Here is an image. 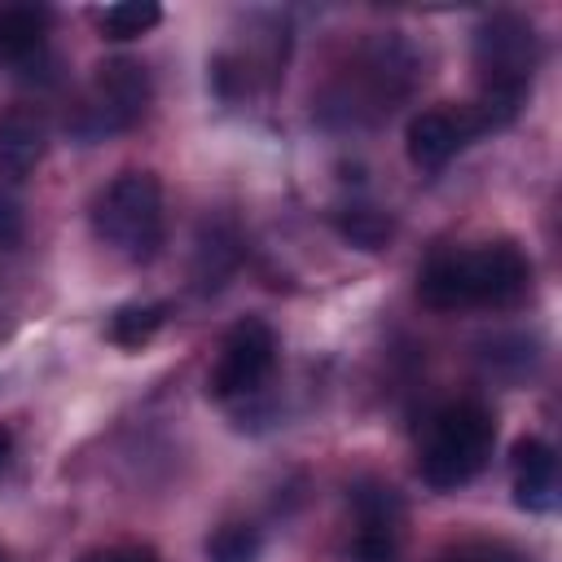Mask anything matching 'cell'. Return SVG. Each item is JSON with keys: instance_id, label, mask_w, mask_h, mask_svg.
I'll use <instances>...</instances> for the list:
<instances>
[{"instance_id": "obj_1", "label": "cell", "mask_w": 562, "mask_h": 562, "mask_svg": "<svg viewBox=\"0 0 562 562\" xmlns=\"http://www.w3.org/2000/svg\"><path fill=\"white\" fill-rule=\"evenodd\" d=\"M540 66V35L522 13H487L474 26V70H479V101L470 119L479 132L505 127L527 97V83Z\"/></svg>"}, {"instance_id": "obj_2", "label": "cell", "mask_w": 562, "mask_h": 562, "mask_svg": "<svg viewBox=\"0 0 562 562\" xmlns=\"http://www.w3.org/2000/svg\"><path fill=\"white\" fill-rule=\"evenodd\" d=\"M531 263L514 241H487L474 250L439 255L417 277V299L435 312L461 307H509L527 294Z\"/></svg>"}, {"instance_id": "obj_3", "label": "cell", "mask_w": 562, "mask_h": 562, "mask_svg": "<svg viewBox=\"0 0 562 562\" xmlns=\"http://www.w3.org/2000/svg\"><path fill=\"white\" fill-rule=\"evenodd\" d=\"M492 443H496V422L479 400L443 404L422 430L417 474L439 492L461 487L487 465Z\"/></svg>"}, {"instance_id": "obj_4", "label": "cell", "mask_w": 562, "mask_h": 562, "mask_svg": "<svg viewBox=\"0 0 562 562\" xmlns=\"http://www.w3.org/2000/svg\"><path fill=\"white\" fill-rule=\"evenodd\" d=\"M92 233L110 250L132 263H149L167 237L162 215V184L154 171H123L114 176L92 202Z\"/></svg>"}, {"instance_id": "obj_5", "label": "cell", "mask_w": 562, "mask_h": 562, "mask_svg": "<svg viewBox=\"0 0 562 562\" xmlns=\"http://www.w3.org/2000/svg\"><path fill=\"white\" fill-rule=\"evenodd\" d=\"M149 101H154L149 70L132 57H105L92 66V79L70 114V132L79 140H101V136L127 132L149 114Z\"/></svg>"}, {"instance_id": "obj_6", "label": "cell", "mask_w": 562, "mask_h": 562, "mask_svg": "<svg viewBox=\"0 0 562 562\" xmlns=\"http://www.w3.org/2000/svg\"><path fill=\"white\" fill-rule=\"evenodd\" d=\"M277 364V334L268 321L259 316H246L237 321L224 342H220V356L206 373V395L211 400H237V395H250L263 386V378L272 373Z\"/></svg>"}, {"instance_id": "obj_7", "label": "cell", "mask_w": 562, "mask_h": 562, "mask_svg": "<svg viewBox=\"0 0 562 562\" xmlns=\"http://www.w3.org/2000/svg\"><path fill=\"white\" fill-rule=\"evenodd\" d=\"M351 509H356L351 558L356 562H395L400 536H404V505H400L395 487H386V483H356L351 487Z\"/></svg>"}, {"instance_id": "obj_8", "label": "cell", "mask_w": 562, "mask_h": 562, "mask_svg": "<svg viewBox=\"0 0 562 562\" xmlns=\"http://www.w3.org/2000/svg\"><path fill=\"white\" fill-rule=\"evenodd\" d=\"M474 136H479V127L470 119V105H435V110H422V114L408 119L404 149H408V162L413 167L435 171L457 149H465Z\"/></svg>"}, {"instance_id": "obj_9", "label": "cell", "mask_w": 562, "mask_h": 562, "mask_svg": "<svg viewBox=\"0 0 562 562\" xmlns=\"http://www.w3.org/2000/svg\"><path fill=\"white\" fill-rule=\"evenodd\" d=\"M48 154V119L35 105L0 110V176L22 180Z\"/></svg>"}, {"instance_id": "obj_10", "label": "cell", "mask_w": 562, "mask_h": 562, "mask_svg": "<svg viewBox=\"0 0 562 562\" xmlns=\"http://www.w3.org/2000/svg\"><path fill=\"white\" fill-rule=\"evenodd\" d=\"M514 501L522 509H553V492H558V457L544 439L522 435L514 443Z\"/></svg>"}, {"instance_id": "obj_11", "label": "cell", "mask_w": 562, "mask_h": 562, "mask_svg": "<svg viewBox=\"0 0 562 562\" xmlns=\"http://www.w3.org/2000/svg\"><path fill=\"white\" fill-rule=\"evenodd\" d=\"M44 35H48V9L40 4H9L0 9V57L22 66L31 57L44 53Z\"/></svg>"}, {"instance_id": "obj_12", "label": "cell", "mask_w": 562, "mask_h": 562, "mask_svg": "<svg viewBox=\"0 0 562 562\" xmlns=\"http://www.w3.org/2000/svg\"><path fill=\"white\" fill-rule=\"evenodd\" d=\"M162 321H167V307H162V303H123V307L110 316L105 334H110L114 347L136 351V347H145V342L162 329Z\"/></svg>"}, {"instance_id": "obj_13", "label": "cell", "mask_w": 562, "mask_h": 562, "mask_svg": "<svg viewBox=\"0 0 562 562\" xmlns=\"http://www.w3.org/2000/svg\"><path fill=\"white\" fill-rule=\"evenodd\" d=\"M162 22V9L154 0H119L97 13V26L105 40H140Z\"/></svg>"}, {"instance_id": "obj_14", "label": "cell", "mask_w": 562, "mask_h": 562, "mask_svg": "<svg viewBox=\"0 0 562 562\" xmlns=\"http://www.w3.org/2000/svg\"><path fill=\"white\" fill-rule=\"evenodd\" d=\"M334 228L360 250H382L395 233L391 215H382L378 206H342V211H334Z\"/></svg>"}, {"instance_id": "obj_15", "label": "cell", "mask_w": 562, "mask_h": 562, "mask_svg": "<svg viewBox=\"0 0 562 562\" xmlns=\"http://www.w3.org/2000/svg\"><path fill=\"white\" fill-rule=\"evenodd\" d=\"M259 549H263V540L250 522H224L206 540V562H255Z\"/></svg>"}, {"instance_id": "obj_16", "label": "cell", "mask_w": 562, "mask_h": 562, "mask_svg": "<svg viewBox=\"0 0 562 562\" xmlns=\"http://www.w3.org/2000/svg\"><path fill=\"white\" fill-rule=\"evenodd\" d=\"M443 562H522L514 549H505V544H487V540H474V544H461V549H452Z\"/></svg>"}, {"instance_id": "obj_17", "label": "cell", "mask_w": 562, "mask_h": 562, "mask_svg": "<svg viewBox=\"0 0 562 562\" xmlns=\"http://www.w3.org/2000/svg\"><path fill=\"white\" fill-rule=\"evenodd\" d=\"M18 241H22V211H18V202L9 193H0V246L9 250Z\"/></svg>"}, {"instance_id": "obj_18", "label": "cell", "mask_w": 562, "mask_h": 562, "mask_svg": "<svg viewBox=\"0 0 562 562\" xmlns=\"http://www.w3.org/2000/svg\"><path fill=\"white\" fill-rule=\"evenodd\" d=\"M83 562H158V558L149 549H140V544H110V549L88 553Z\"/></svg>"}, {"instance_id": "obj_19", "label": "cell", "mask_w": 562, "mask_h": 562, "mask_svg": "<svg viewBox=\"0 0 562 562\" xmlns=\"http://www.w3.org/2000/svg\"><path fill=\"white\" fill-rule=\"evenodd\" d=\"M9 448H13V435H9V430H4V426H0V465H4V461H9Z\"/></svg>"}, {"instance_id": "obj_20", "label": "cell", "mask_w": 562, "mask_h": 562, "mask_svg": "<svg viewBox=\"0 0 562 562\" xmlns=\"http://www.w3.org/2000/svg\"><path fill=\"white\" fill-rule=\"evenodd\" d=\"M0 562H9V553H4V549H0Z\"/></svg>"}]
</instances>
